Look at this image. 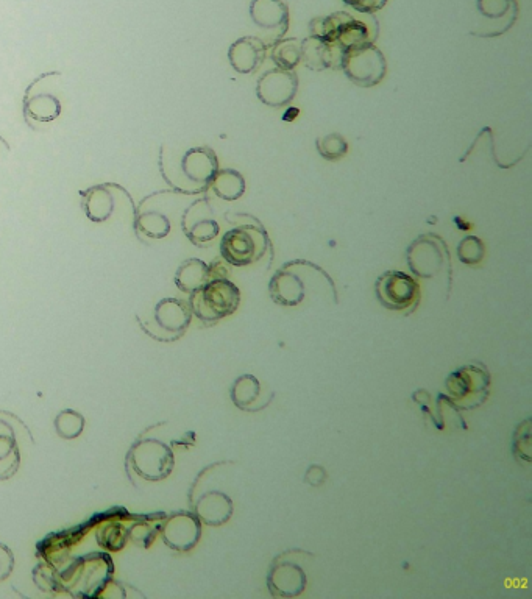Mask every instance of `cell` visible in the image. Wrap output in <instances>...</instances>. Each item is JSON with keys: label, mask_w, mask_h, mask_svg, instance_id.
Masks as SVG:
<instances>
[{"label": "cell", "mask_w": 532, "mask_h": 599, "mask_svg": "<svg viewBox=\"0 0 532 599\" xmlns=\"http://www.w3.org/2000/svg\"><path fill=\"white\" fill-rule=\"evenodd\" d=\"M114 565L105 553H91L72 561L63 571H58L60 590L75 598H96L110 584Z\"/></svg>", "instance_id": "obj_1"}, {"label": "cell", "mask_w": 532, "mask_h": 599, "mask_svg": "<svg viewBox=\"0 0 532 599\" xmlns=\"http://www.w3.org/2000/svg\"><path fill=\"white\" fill-rule=\"evenodd\" d=\"M219 169V160L211 147H192L180 156L177 167L163 169V177L183 194H202L211 188Z\"/></svg>", "instance_id": "obj_2"}, {"label": "cell", "mask_w": 532, "mask_h": 599, "mask_svg": "<svg viewBox=\"0 0 532 599\" xmlns=\"http://www.w3.org/2000/svg\"><path fill=\"white\" fill-rule=\"evenodd\" d=\"M189 308L205 327L233 316L241 305V291L230 278H214L189 295Z\"/></svg>", "instance_id": "obj_3"}, {"label": "cell", "mask_w": 532, "mask_h": 599, "mask_svg": "<svg viewBox=\"0 0 532 599\" xmlns=\"http://www.w3.org/2000/svg\"><path fill=\"white\" fill-rule=\"evenodd\" d=\"M334 283L327 270L317 264L308 263L306 278L302 277L300 259L289 261L281 266L269 281L270 298L284 308H295L302 305L308 297L309 284Z\"/></svg>", "instance_id": "obj_4"}, {"label": "cell", "mask_w": 532, "mask_h": 599, "mask_svg": "<svg viewBox=\"0 0 532 599\" xmlns=\"http://www.w3.org/2000/svg\"><path fill=\"white\" fill-rule=\"evenodd\" d=\"M253 224L239 225L227 231L220 241V256L233 267H247L258 263L269 250H272L269 233L258 219L252 217Z\"/></svg>", "instance_id": "obj_5"}, {"label": "cell", "mask_w": 532, "mask_h": 599, "mask_svg": "<svg viewBox=\"0 0 532 599\" xmlns=\"http://www.w3.org/2000/svg\"><path fill=\"white\" fill-rule=\"evenodd\" d=\"M447 395L454 405L472 411L486 403L490 392V373L483 364H467L450 373L445 380Z\"/></svg>", "instance_id": "obj_6"}, {"label": "cell", "mask_w": 532, "mask_h": 599, "mask_svg": "<svg viewBox=\"0 0 532 599\" xmlns=\"http://www.w3.org/2000/svg\"><path fill=\"white\" fill-rule=\"evenodd\" d=\"M127 465L139 478L158 483L174 470V451L161 440L147 437L133 445L127 456Z\"/></svg>", "instance_id": "obj_7"}, {"label": "cell", "mask_w": 532, "mask_h": 599, "mask_svg": "<svg viewBox=\"0 0 532 599\" xmlns=\"http://www.w3.org/2000/svg\"><path fill=\"white\" fill-rule=\"evenodd\" d=\"M409 270L417 278L436 277L447 270L451 275V259L448 245L437 234H420L406 249Z\"/></svg>", "instance_id": "obj_8"}, {"label": "cell", "mask_w": 532, "mask_h": 599, "mask_svg": "<svg viewBox=\"0 0 532 599\" xmlns=\"http://www.w3.org/2000/svg\"><path fill=\"white\" fill-rule=\"evenodd\" d=\"M303 550H288L274 557L267 573V589L274 598H297L308 587V573L300 564Z\"/></svg>", "instance_id": "obj_9"}, {"label": "cell", "mask_w": 532, "mask_h": 599, "mask_svg": "<svg viewBox=\"0 0 532 599\" xmlns=\"http://www.w3.org/2000/svg\"><path fill=\"white\" fill-rule=\"evenodd\" d=\"M376 300L387 311L412 314L420 303V286L401 270H387L375 281Z\"/></svg>", "instance_id": "obj_10"}, {"label": "cell", "mask_w": 532, "mask_h": 599, "mask_svg": "<svg viewBox=\"0 0 532 599\" xmlns=\"http://www.w3.org/2000/svg\"><path fill=\"white\" fill-rule=\"evenodd\" d=\"M309 29H311V35L320 36L330 43L337 44L344 52L372 43L369 27L344 11H337L325 18L314 19Z\"/></svg>", "instance_id": "obj_11"}, {"label": "cell", "mask_w": 532, "mask_h": 599, "mask_svg": "<svg viewBox=\"0 0 532 599\" xmlns=\"http://www.w3.org/2000/svg\"><path fill=\"white\" fill-rule=\"evenodd\" d=\"M342 71L359 88H373L386 77V57L373 43L347 50L342 58Z\"/></svg>", "instance_id": "obj_12"}, {"label": "cell", "mask_w": 532, "mask_h": 599, "mask_svg": "<svg viewBox=\"0 0 532 599\" xmlns=\"http://www.w3.org/2000/svg\"><path fill=\"white\" fill-rule=\"evenodd\" d=\"M60 80L58 72L43 74L36 78L35 82L27 88L24 96L25 119L38 122V124H50L57 121L63 107L60 97L54 91L55 83Z\"/></svg>", "instance_id": "obj_13"}, {"label": "cell", "mask_w": 532, "mask_h": 599, "mask_svg": "<svg viewBox=\"0 0 532 599\" xmlns=\"http://www.w3.org/2000/svg\"><path fill=\"white\" fill-rule=\"evenodd\" d=\"M191 322L188 303L178 298H163L153 309V328L144 331L157 341L174 342L185 336Z\"/></svg>", "instance_id": "obj_14"}, {"label": "cell", "mask_w": 532, "mask_h": 599, "mask_svg": "<svg viewBox=\"0 0 532 599\" xmlns=\"http://www.w3.org/2000/svg\"><path fill=\"white\" fill-rule=\"evenodd\" d=\"M160 534L167 548L177 553H188L194 550L202 539V522L194 512H175L166 515Z\"/></svg>", "instance_id": "obj_15"}, {"label": "cell", "mask_w": 532, "mask_h": 599, "mask_svg": "<svg viewBox=\"0 0 532 599\" xmlns=\"http://www.w3.org/2000/svg\"><path fill=\"white\" fill-rule=\"evenodd\" d=\"M181 230L192 244L202 249L216 241L220 233V225L214 217L210 200L203 197L186 208L181 217Z\"/></svg>", "instance_id": "obj_16"}, {"label": "cell", "mask_w": 532, "mask_h": 599, "mask_svg": "<svg viewBox=\"0 0 532 599\" xmlns=\"http://www.w3.org/2000/svg\"><path fill=\"white\" fill-rule=\"evenodd\" d=\"M298 75L294 71L274 68L264 72L256 82V96L270 108L288 107L298 93Z\"/></svg>", "instance_id": "obj_17"}, {"label": "cell", "mask_w": 532, "mask_h": 599, "mask_svg": "<svg viewBox=\"0 0 532 599\" xmlns=\"http://www.w3.org/2000/svg\"><path fill=\"white\" fill-rule=\"evenodd\" d=\"M250 18L266 33L267 46L283 38L289 29V8L283 0H252Z\"/></svg>", "instance_id": "obj_18"}, {"label": "cell", "mask_w": 532, "mask_h": 599, "mask_svg": "<svg viewBox=\"0 0 532 599\" xmlns=\"http://www.w3.org/2000/svg\"><path fill=\"white\" fill-rule=\"evenodd\" d=\"M125 518L135 520L136 517L125 509H122V512H118V509H111V511L96 515L86 526L91 528V526L97 525L96 539L100 548L118 553V551L124 550V546L128 542V529L122 523Z\"/></svg>", "instance_id": "obj_19"}, {"label": "cell", "mask_w": 532, "mask_h": 599, "mask_svg": "<svg viewBox=\"0 0 532 599\" xmlns=\"http://www.w3.org/2000/svg\"><path fill=\"white\" fill-rule=\"evenodd\" d=\"M192 512L208 526H222L235 514L233 498L222 490H205L200 497L191 498Z\"/></svg>", "instance_id": "obj_20"}, {"label": "cell", "mask_w": 532, "mask_h": 599, "mask_svg": "<svg viewBox=\"0 0 532 599\" xmlns=\"http://www.w3.org/2000/svg\"><path fill=\"white\" fill-rule=\"evenodd\" d=\"M302 61L311 71H325V69H341L344 50L337 44L330 43L320 36L311 35L303 39Z\"/></svg>", "instance_id": "obj_21"}, {"label": "cell", "mask_w": 532, "mask_h": 599, "mask_svg": "<svg viewBox=\"0 0 532 599\" xmlns=\"http://www.w3.org/2000/svg\"><path fill=\"white\" fill-rule=\"evenodd\" d=\"M231 401L236 408L244 412H259L272 403L275 392L264 395L263 384L255 375H239L230 389Z\"/></svg>", "instance_id": "obj_22"}, {"label": "cell", "mask_w": 532, "mask_h": 599, "mask_svg": "<svg viewBox=\"0 0 532 599\" xmlns=\"http://www.w3.org/2000/svg\"><path fill=\"white\" fill-rule=\"evenodd\" d=\"M267 50H269V46L264 43L263 39L256 38V36H244L231 44L228 49V60H230L231 68L239 74H253L261 68V64L266 60Z\"/></svg>", "instance_id": "obj_23"}, {"label": "cell", "mask_w": 532, "mask_h": 599, "mask_svg": "<svg viewBox=\"0 0 532 599\" xmlns=\"http://www.w3.org/2000/svg\"><path fill=\"white\" fill-rule=\"evenodd\" d=\"M85 529H69V531L58 532V534H50L43 542L38 543V556L43 559L46 564L58 565L63 564L68 559V554L71 553L72 546L82 539Z\"/></svg>", "instance_id": "obj_24"}, {"label": "cell", "mask_w": 532, "mask_h": 599, "mask_svg": "<svg viewBox=\"0 0 532 599\" xmlns=\"http://www.w3.org/2000/svg\"><path fill=\"white\" fill-rule=\"evenodd\" d=\"M80 195H82V206L86 217L94 224H103L113 216L116 197L110 185L93 186L80 192Z\"/></svg>", "instance_id": "obj_25"}, {"label": "cell", "mask_w": 532, "mask_h": 599, "mask_svg": "<svg viewBox=\"0 0 532 599\" xmlns=\"http://www.w3.org/2000/svg\"><path fill=\"white\" fill-rule=\"evenodd\" d=\"M211 280L210 264L199 258L186 259L175 272V284L181 292L194 294Z\"/></svg>", "instance_id": "obj_26"}, {"label": "cell", "mask_w": 532, "mask_h": 599, "mask_svg": "<svg viewBox=\"0 0 532 599\" xmlns=\"http://www.w3.org/2000/svg\"><path fill=\"white\" fill-rule=\"evenodd\" d=\"M478 11L489 21L497 22L498 32L503 35L517 21V0H478Z\"/></svg>", "instance_id": "obj_27"}, {"label": "cell", "mask_w": 532, "mask_h": 599, "mask_svg": "<svg viewBox=\"0 0 532 599\" xmlns=\"http://www.w3.org/2000/svg\"><path fill=\"white\" fill-rule=\"evenodd\" d=\"M164 518H166L164 512H157V514L153 515H139V517H136L138 522L132 523L127 528L128 539L132 540L139 548L147 550V548L153 545L158 534H160Z\"/></svg>", "instance_id": "obj_28"}, {"label": "cell", "mask_w": 532, "mask_h": 599, "mask_svg": "<svg viewBox=\"0 0 532 599\" xmlns=\"http://www.w3.org/2000/svg\"><path fill=\"white\" fill-rule=\"evenodd\" d=\"M136 230L150 239H164L171 233V220L158 210H147L142 205L138 208L135 219Z\"/></svg>", "instance_id": "obj_29"}, {"label": "cell", "mask_w": 532, "mask_h": 599, "mask_svg": "<svg viewBox=\"0 0 532 599\" xmlns=\"http://www.w3.org/2000/svg\"><path fill=\"white\" fill-rule=\"evenodd\" d=\"M211 189L220 200L235 202L245 194L247 183H245L244 175L236 169H219L211 183Z\"/></svg>", "instance_id": "obj_30"}, {"label": "cell", "mask_w": 532, "mask_h": 599, "mask_svg": "<svg viewBox=\"0 0 532 599\" xmlns=\"http://www.w3.org/2000/svg\"><path fill=\"white\" fill-rule=\"evenodd\" d=\"M270 60L277 68L294 71L302 63V46L295 38H281L270 46Z\"/></svg>", "instance_id": "obj_31"}, {"label": "cell", "mask_w": 532, "mask_h": 599, "mask_svg": "<svg viewBox=\"0 0 532 599\" xmlns=\"http://www.w3.org/2000/svg\"><path fill=\"white\" fill-rule=\"evenodd\" d=\"M19 467L18 445L13 434L0 433V479L15 475Z\"/></svg>", "instance_id": "obj_32"}, {"label": "cell", "mask_w": 532, "mask_h": 599, "mask_svg": "<svg viewBox=\"0 0 532 599\" xmlns=\"http://www.w3.org/2000/svg\"><path fill=\"white\" fill-rule=\"evenodd\" d=\"M85 429V419L80 412L66 409L61 411L55 419V431L61 439H77Z\"/></svg>", "instance_id": "obj_33"}, {"label": "cell", "mask_w": 532, "mask_h": 599, "mask_svg": "<svg viewBox=\"0 0 532 599\" xmlns=\"http://www.w3.org/2000/svg\"><path fill=\"white\" fill-rule=\"evenodd\" d=\"M316 147L319 155L327 161H339L348 152L347 139L339 133H330L323 138H317Z\"/></svg>", "instance_id": "obj_34"}, {"label": "cell", "mask_w": 532, "mask_h": 599, "mask_svg": "<svg viewBox=\"0 0 532 599\" xmlns=\"http://www.w3.org/2000/svg\"><path fill=\"white\" fill-rule=\"evenodd\" d=\"M458 258L465 266H476L483 263L486 256V247L484 242L478 236H465L458 244Z\"/></svg>", "instance_id": "obj_35"}, {"label": "cell", "mask_w": 532, "mask_h": 599, "mask_svg": "<svg viewBox=\"0 0 532 599\" xmlns=\"http://www.w3.org/2000/svg\"><path fill=\"white\" fill-rule=\"evenodd\" d=\"M531 419H526L515 429L514 456L518 461L531 462Z\"/></svg>", "instance_id": "obj_36"}, {"label": "cell", "mask_w": 532, "mask_h": 599, "mask_svg": "<svg viewBox=\"0 0 532 599\" xmlns=\"http://www.w3.org/2000/svg\"><path fill=\"white\" fill-rule=\"evenodd\" d=\"M33 578H35L36 585L43 590H52L60 589V582H58V571L55 570L54 565L44 564L38 565L36 567L35 573H33Z\"/></svg>", "instance_id": "obj_37"}, {"label": "cell", "mask_w": 532, "mask_h": 599, "mask_svg": "<svg viewBox=\"0 0 532 599\" xmlns=\"http://www.w3.org/2000/svg\"><path fill=\"white\" fill-rule=\"evenodd\" d=\"M344 4L350 5L358 13L372 15L376 11L383 10L386 7L387 0H344Z\"/></svg>", "instance_id": "obj_38"}, {"label": "cell", "mask_w": 532, "mask_h": 599, "mask_svg": "<svg viewBox=\"0 0 532 599\" xmlns=\"http://www.w3.org/2000/svg\"><path fill=\"white\" fill-rule=\"evenodd\" d=\"M412 398H414L415 403H419L423 414L428 415V417L433 420L436 428H439V423H437L436 408L433 409V401H431L430 394H428L426 390H417V392L412 395Z\"/></svg>", "instance_id": "obj_39"}, {"label": "cell", "mask_w": 532, "mask_h": 599, "mask_svg": "<svg viewBox=\"0 0 532 599\" xmlns=\"http://www.w3.org/2000/svg\"><path fill=\"white\" fill-rule=\"evenodd\" d=\"M13 568H15V556L7 545L0 543V581H5L10 576Z\"/></svg>", "instance_id": "obj_40"}, {"label": "cell", "mask_w": 532, "mask_h": 599, "mask_svg": "<svg viewBox=\"0 0 532 599\" xmlns=\"http://www.w3.org/2000/svg\"><path fill=\"white\" fill-rule=\"evenodd\" d=\"M325 479H327V472H325V468L320 467V465H311V467L306 470L305 483H308L309 486L320 487L325 483Z\"/></svg>", "instance_id": "obj_41"}]
</instances>
